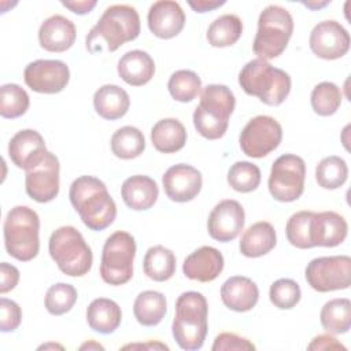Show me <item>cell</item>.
Here are the masks:
<instances>
[{
	"label": "cell",
	"mask_w": 351,
	"mask_h": 351,
	"mask_svg": "<svg viewBox=\"0 0 351 351\" xmlns=\"http://www.w3.org/2000/svg\"><path fill=\"white\" fill-rule=\"evenodd\" d=\"M140 29V16L134 7L128 4L110 5L89 30L85 38L86 49L93 55L114 52L125 43L136 40Z\"/></svg>",
	"instance_id": "cell-1"
},
{
	"label": "cell",
	"mask_w": 351,
	"mask_h": 351,
	"mask_svg": "<svg viewBox=\"0 0 351 351\" xmlns=\"http://www.w3.org/2000/svg\"><path fill=\"white\" fill-rule=\"evenodd\" d=\"M69 197L81 221L90 230H104L117 217V204L106 184L93 176L75 178L70 185Z\"/></svg>",
	"instance_id": "cell-2"
},
{
	"label": "cell",
	"mask_w": 351,
	"mask_h": 351,
	"mask_svg": "<svg viewBox=\"0 0 351 351\" xmlns=\"http://www.w3.org/2000/svg\"><path fill=\"white\" fill-rule=\"evenodd\" d=\"M208 304L196 291L182 292L176 300V314L171 332L180 348L186 351L203 347L208 330Z\"/></svg>",
	"instance_id": "cell-3"
},
{
	"label": "cell",
	"mask_w": 351,
	"mask_h": 351,
	"mask_svg": "<svg viewBox=\"0 0 351 351\" xmlns=\"http://www.w3.org/2000/svg\"><path fill=\"white\" fill-rule=\"evenodd\" d=\"M234 106V95L226 85L210 84L204 86L200 92V101L193 111L195 129L207 140L223 137Z\"/></svg>",
	"instance_id": "cell-4"
},
{
	"label": "cell",
	"mask_w": 351,
	"mask_h": 351,
	"mask_svg": "<svg viewBox=\"0 0 351 351\" xmlns=\"http://www.w3.org/2000/svg\"><path fill=\"white\" fill-rule=\"evenodd\" d=\"M239 84L266 106H280L291 92V77L265 59H252L239 73Z\"/></svg>",
	"instance_id": "cell-5"
},
{
	"label": "cell",
	"mask_w": 351,
	"mask_h": 351,
	"mask_svg": "<svg viewBox=\"0 0 351 351\" xmlns=\"http://www.w3.org/2000/svg\"><path fill=\"white\" fill-rule=\"evenodd\" d=\"M4 245L10 256L29 262L40 251V218L27 206L12 207L4 219Z\"/></svg>",
	"instance_id": "cell-6"
},
{
	"label": "cell",
	"mask_w": 351,
	"mask_h": 351,
	"mask_svg": "<svg viewBox=\"0 0 351 351\" xmlns=\"http://www.w3.org/2000/svg\"><path fill=\"white\" fill-rule=\"evenodd\" d=\"M48 250L59 270L66 276L82 277L92 267V250L74 226L66 225L53 230L48 241Z\"/></svg>",
	"instance_id": "cell-7"
},
{
	"label": "cell",
	"mask_w": 351,
	"mask_h": 351,
	"mask_svg": "<svg viewBox=\"0 0 351 351\" xmlns=\"http://www.w3.org/2000/svg\"><path fill=\"white\" fill-rule=\"evenodd\" d=\"M293 33V18L281 5H267L258 18V30L252 49L259 59H274L280 56Z\"/></svg>",
	"instance_id": "cell-8"
},
{
	"label": "cell",
	"mask_w": 351,
	"mask_h": 351,
	"mask_svg": "<svg viewBox=\"0 0 351 351\" xmlns=\"http://www.w3.org/2000/svg\"><path fill=\"white\" fill-rule=\"evenodd\" d=\"M136 256L134 237L125 232H114L104 243L100 261V277L106 284L123 285L133 277Z\"/></svg>",
	"instance_id": "cell-9"
},
{
	"label": "cell",
	"mask_w": 351,
	"mask_h": 351,
	"mask_svg": "<svg viewBox=\"0 0 351 351\" xmlns=\"http://www.w3.org/2000/svg\"><path fill=\"white\" fill-rule=\"evenodd\" d=\"M306 163L295 154L278 156L270 170L267 186L270 195L282 203L298 200L304 191Z\"/></svg>",
	"instance_id": "cell-10"
},
{
	"label": "cell",
	"mask_w": 351,
	"mask_h": 351,
	"mask_svg": "<svg viewBox=\"0 0 351 351\" xmlns=\"http://www.w3.org/2000/svg\"><path fill=\"white\" fill-rule=\"evenodd\" d=\"M304 277L317 292L347 289L351 284V258L348 255L314 258L307 263Z\"/></svg>",
	"instance_id": "cell-11"
},
{
	"label": "cell",
	"mask_w": 351,
	"mask_h": 351,
	"mask_svg": "<svg viewBox=\"0 0 351 351\" xmlns=\"http://www.w3.org/2000/svg\"><path fill=\"white\" fill-rule=\"evenodd\" d=\"M282 140V128L273 117L256 115L243 128L239 144L250 158H263L274 151Z\"/></svg>",
	"instance_id": "cell-12"
},
{
	"label": "cell",
	"mask_w": 351,
	"mask_h": 351,
	"mask_svg": "<svg viewBox=\"0 0 351 351\" xmlns=\"http://www.w3.org/2000/svg\"><path fill=\"white\" fill-rule=\"evenodd\" d=\"M25 176V189L29 197L38 203H48L59 193L60 165L55 154H47L32 167Z\"/></svg>",
	"instance_id": "cell-13"
},
{
	"label": "cell",
	"mask_w": 351,
	"mask_h": 351,
	"mask_svg": "<svg viewBox=\"0 0 351 351\" xmlns=\"http://www.w3.org/2000/svg\"><path fill=\"white\" fill-rule=\"evenodd\" d=\"M25 84L37 93L53 95L62 92L70 80L69 66L56 59L30 62L23 71Z\"/></svg>",
	"instance_id": "cell-14"
},
{
	"label": "cell",
	"mask_w": 351,
	"mask_h": 351,
	"mask_svg": "<svg viewBox=\"0 0 351 351\" xmlns=\"http://www.w3.org/2000/svg\"><path fill=\"white\" fill-rule=\"evenodd\" d=\"M310 49L321 59L335 60L343 58L350 49V34L335 19L318 22L308 38Z\"/></svg>",
	"instance_id": "cell-15"
},
{
	"label": "cell",
	"mask_w": 351,
	"mask_h": 351,
	"mask_svg": "<svg viewBox=\"0 0 351 351\" xmlns=\"http://www.w3.org/2000/svg\"><path fill=\"white\" fill-rule=\"evenodd\" d=\"M245 213L243 206L233 199L221 200L211 210L207 219V230L211 239L229 243L234 240L244 228Z\"/></svg>",
	"instance_id": "cell-16"
},
{
	"label": "cell",
	"mask_w": 351,
	"mask_h": 351,
	"mask_svg": "<svg viewBox=\"0 0 351 351\" xmlns=\"http://www.w3.org/2000/svg\"><path fill=\"white\" fill-rule=\"evenodd\" d=\"M162 184L165 193L170 200L185 203L193 200L200 193L203 178L196 167L186 163H178L165 171Z\"/></svg>",
	"instance_id": "cell-17"
},
{
	"label": "cell",
	"mask_w": 351,
	"mask_h": 351,
	"mask_svg": "<svg viewBox=\"0 0 351 351\" xmlns=\"http://www.w3.org/2000/svg\"><path fill=\"white\" fill-rule=\"evenodd\" d=\"M147 22L154 36L169 40L178 36L184 29L185 14L177 1L159 0L151 4Z\"/></svg>",
	"instance_id": "cell-18"
},
{
	"label": "cell",
	"mask_w": 351,
	"mask_h": 351,
	"mask_svg": "<svg viewBox=\"0 0 351 351\" xmlns=\"http://www.w3.org/2000/svg\"><path fill=\"white\" fill-rule=\"evenodd\" d=\"M47 151L44 137L34 129L16 132L8 143V156L11 162L23 170L34 166Z\"/></svg>",
	"instance_id": "cell-19"
},
{
	"label": "cell",
	"mask_w": 351,
	"mask_h": 351,
	"mask_svg": "<svg viewBox=\"0 0 351 351\" xmlns=\"http://www.w3.org/2000/svg\"><path fill=\"white\" fill-rule=\"evenodd\" d=\"M223 263V256L217 248L203 245L185 258L182 263V273L189 280L210 282L222 273Z\"/></svg>",
	"instance_id": "cell-20"
},
{
	"label": "cell",
	"mask_w": 351,
	"mask_h": 351,
	"mask_svg": "<svg viewBox=\"0 0 351 351\" xmlns=\"http://www.w3.org/2000/svg\"><path fill=\"white\" fill-rule=\"evenodd\" d=\"M75 25L63 15L47 18L38 29V43L48 52H64L75 41Z\"/></svg>",
	"instance_id": "cell-21"
},
{
	"label": "cell",
	"mask_w": 351,
	"mask_h": 351,
	"mask_svg": "<svg viewBox=\"0 0 351 351\" xmlns=\"http://www.w3.org/2000/svg\"><path fill=\"white\" fill-rule=\"evenodd\" d=\"M347 230V221L339 213H314L311 221L313 247H336L346 240Z\"/></svg>",
	"instance_id": "cell-22"
},
{
	"label": "cell",
	"mask_w": 351,
	"mask_h": 351,
	"mask_svg": "<svg viewBox=\"0 0 351 351\" xmlns=\"http://www.w3.org/2000/svg\"><path fill=\"white\" fill-rule=\"evenodd\" d=\"M222 303L237 313H245L255 307L259 299L258 285L248 277H229L221 287Z\"/></svg>",
	"instance_id": "cell-23"
},
{
	"label": "cell",
	"mask_w": 351,
	"mask_h": 351,
	"mask_svg": "<svg viewBox=\"0 0 351 351\" xmlns=\"http://www.w3.org/2000/svg\"><path fill=\"white\" fill-rule=\"evenodd\" d=\"M121 196L129 208L134 211H144L156 203L159 188L156 181L151 177L136 174L123 181L121 186Z\"/></svg>",
	"instance_id": "cell-24"
},
{
	"label": "cell",
	"mask_w": 351,
	"mask_h": 351,
	"mask_svg": "<svg viewBox=\"0 0 351 351\" xmlns=\"http://www.w3.org/2000/svg\"><path fill=\"white\" fill-rule=\"evenodd\" d=\"M118 75L132 86H141L151 81L155 74V62L151 55L141 49H133L121 56L117 64Z\"/></svg>",
	"instance_id": "cell-25"
},
{
	"label": "cell",
	"mask_w": 351,
	"mask_h": 351,
	"mask_svg": "<svg viewBox=\"0 0 351 351\" xmlns=\"http://www.w3.org/2000/svg\"><path fill=\"white\" fill-rule=\"evenodd\" d=\"M93 107L103 119L115 121L126 115L130 107V97L123 88L106 84L95 92Z\"/></svg>",
	"instance_id": "cell-26"
},
{
	"label": "cell",
	"mask_w": 351,
	"mask_h": 351,
	"mask_svg": "<svg viewBox=\"0 0 351 351\" xmlns=\"http://www.w3.org/2000/svg\"><path fill=\"white\" fill-rule=\"evenodd\" d=\"M277 244V236L273 225L259 221L251 225L240 239V252L247 258H259L269 254Z\"/></svg>",
	"instance_id": "cell-27"
},
{
	"label": "cell",
	"mask_w": 351,
	"mask_h": 351,
	"mask_svg": "<svg viewBox=\"0 0 351 351\" xmlns=\"http://www.w3.org/2000/svg\"><path fill=\"white\" fill-rule=\"evenodd\" d=\"M122 321V311L117 302L107 298L93 299L86 308L89 328L101 335H110L118 329Z\"/></svg>",
	"instance_id": "cell-28"
},
{
	"label": "cell",
	"mask_w": 351,
	"mask_h": 351,
	"mask_svg": "<svg viewBox=\"0 0 351 351\" xmlns=\"http://www.w3.org/2000/svg\"><path fill=\"white\" fill-rule=\"evenodd\" d=\"M151 141L159 152H177L182 149L186 143L185 126L176 118H163L152 126Z\"/></svg>",
	"instance_id": "cell-29"
},
{
	"label": "cell",
	"mask_w": 351,
	"mask_h": 351,
	"mask_svg": "<svg viewBox=\"0 0 351 351\" xmlns=\"http://www.w3.org/2000/svg\"><path fill=\"white\" fill-rule=\"evenodd\" d=\"M167 313V302L162 292L143 291L133 304V314L143 326H156Z\"/></svg>",
	"instance_id": "cell-30"
},
{
	"label": "cell",
	"mask_w": 351,
	"mask_h": 351,
	"mask_svg": "<svg viewBox=\"0 0 351 351\" xmlns=\"http://www.w3.org/2000/svg\"><path fill=\"white\" fill-rule=\"evenodd\" d=\"M144 274L158 282L170 280L176 273V255L163 245L149 247L143 261Z\"/></svg>",
	"instance_id": "cell-31"
},
{
	"label": "cell",
	"mask_w": 351,
	"mask_h": 351,
	"mask_svg": "<svg viewBox=\"0 0 351 351\" xmlns=\"http://www.w3.org/2000/svg\"><path fill=\"white\" fill-rule=\"evenodd\" d=\"M322 328L330 335L347 333L351 328V302L347 298H336L326 302L319 313Z\"/></svg>",
	"instance_id": "cell-32"
},
{
	"label": "cell",
	"mask_w": 351,
	"mask_h": 351,
	"mask_svg": "<svg viewBox=\"0 0 351 351\" xmlns=\"http://www.w3.org/2000/svg\"><path fill=\"white\" fill-rule=\"evenodd\" d=\"M243 22L234 14H223L215 18L207 29V41L211 47H230L241 37Z\"/></svg>",
	"instance_id": "cell-33"
},
{
	"label": "cell",
	"mask_w": 351,
	"mask_h": 351,
	"mask_svg": "<svg viewBox=\"0 0 351 351\" xmlns=\"http://www.w3.org/2000/svg\"><path fill=\"white\" fill-rule=\"evenodd\" d=\"M111 151L119 159H134L145 149V138L140 129L122 126L111 136Z\"/></svg>",
	"instance_id": "cell-34"
},
{
	"label": "cell",
	"mask_w": 351,
	"mask_h": 351,
	"mask_svg": "<svg viewBox=\"0 0 351 351\" xmlns=\"http://www.w3.org/2000/svg\"><path fill=\"white\" fill-rule=\"evenodd\" d=\"M170 96L181 103H188L196 99L202 92V80L192 70H177L174 71L167 82Z\"/></svg>",
	"instance_id": "cell-35"
},
{
	"label": "cell",
	"mask_w": 351,
	"mask_h": 351,
	"mask_svg": "<svg viewBox=\"0 0 351 351\" xmlns=\"http://www.w3.org/2000/svg\"><path fill=\"white\" fill-rule=\"evenodd\" d=\"M348 177V167L343 158L330 155L324 158L315 167V180L324 189L340 188Z\"/></svg>",
	"instance_id": "cell-36"
},
{
	"label": "cell",
	"mask_w": 351,
	"mask_h": 351,
	"mask_svg": "<svg viewBox=\"0 0 351 351\" xmlns=\"http://www.w3.org/2000/svg\"><path fill=\"white\" fill-rule=\"evenodd\" d=\"M341 99H343L341 90L336 84L329 81H322L313 88L310 103L315 114L321 117H329L339 110L341 104Z\"/></svg>",
	"instance_id": "cell-37"
},
{
	"label": "cell",
	"mask_w": 351,
	"mask_h": 351,
	"mask_svg": "<svg viewBox=\"0 0 351 351\" xmlns=\"http://www.w3.org/2000/svg\"><path fill=\"white\" fill-rule=\"evenodd\" d=\"M30 104L27 92L18 84H4L0 88V115L7 119L22 117Z\"/></svg>",
	"instance_id": "cell-38"
},
{
	"label": "cell",
	"mask_w": 351,
	"mask_h": 351,
	"mask_svg": "<svg viewBox=\"0 0 351 351\" xmlns=\"http://www.w3.org/2000/svg\"><path fill=\"white\" fill-rule=\"evenodd\" d=\"M261 178L259 167L247 160H239L228 170V184L241 193L255 191L261 184Z\"/></svg>",
	"instance_id": "cell-39"
},
{
	"label": "cell",
	"mask_w": 351,
	"mask_h": 351,
	"mask_svg": "<svg viewBox=\"0 0 351 351\" xmlns=\"http://www.w3.org/2000/svg\"><path fill=\"white\" fill-rule=\"evenodd\" d=\"M314 211H298L292 214L287 222L285 233L288 241L300 250L313 248L311 243V221Z\"/></svg>",
	"instance_id": "cell-40"
},
{
	"label": "cell",
	"mask_w": 351,
	"mask_h": 351,
	"mask_svg": "<svg viewBox=\"0 0 351 351\" xmlns=\"http://www.w3.org/2000/svg\"><path fill=\"white\" fill-rule=\"evenodd\" d=\"M77 298V289L71 284L56 282L47 289L44 304L49 314L62 315L73 308Z\"/></svg>",
	"instance_id": "cell-41"
},
{
	"label": "cell",
	"mask_w": 351,
	"mask_h": 351,
	"mask_svg": "<svg viewBox=\"0 0 351 351\" xmlns=\"http://www.w3.org/2000/svg\"><path fill=\"white\" fill-rule=\"evenodd\" d=\"M270 302L280 310L293 308L302 298L300 287L291 278H280L270 285L269 289Z\"/></svg>",
	"instance_id": "cell-42"
},
{
	"label": "cell",
	"mask_w": 351,
	"mask_h": 351,
	"mask_svg": "<svg viewBox=\"0 0 351 351\" xmlns=\"http://www.w3.org/2000/svg\"><path fill=\"white\" fill-rule=\"evenodd\" d=\"M22 322V310L19 304L11 299H0V330L14 332Z\"/></svg>",
	"instance_id": "cell-43"
},
{
	"label": "cell",
	"mask_w": 351,
	"mask_h": 351,
	"mask_svg": "<svg viewBox=\"0 0 351 351\" xmlns=\"http://www.w3.org/2000/svg\"><path fill=\"white\" fill-rule=\"evenodd\" d=\"M213 351H252L255 346L245 337L232 332L219 333L211 346Z\"/></svg>",
	"instance_id": "cell-44"
},
{
	"label": "cell",
	"mask_w": 351,
	"mask_h": 351,
	"mask_svg": "<svg viewBox=\"0 0 351 351\" xmlns=\"http://www.w3.org/2000/svg\"><path fill=\"white\" fill-rule=\"evenodd\" d=\"M19 282V270L7 262L0 263V293L12 291Z\"/></svg>",
	"instance_id": "cell-45"
},
{
	"label": "cell",
	"mask_w": 351,
	"mask_h": 351,
	"mask_svg": "<svg viewBox=\"0 0 351 351\" xmlns=\"http://www.w3.org/2000/svg\"><path fill=\"white\" fill-rule=\"evenodd\" d=\"M308 350H347L346 346H343L336 337H333L330 333L328 335H318L315 336L311 343L307 346Z\"/></svg>",
	"instance_id": "cell-46"
},
{
	"label": "cell",
	"mask_w": 351,
	"mask_h": 351,
	"mask_svg": "<svg viewBox=\"0 0 351 351\" xmlns=\"http://www.w3.org/2000/svg\"><path fill=\"white\" fill-rule=\"evenodd\" d=\"M96 0H77V1H62V5L69 8L71 12L78 15H85L96 7Z\"/></svg>",
	"instance_id": "cell-47"
},
{
	"label": "cell",
	"mask_w": 351,
	"mask_h": 351,
	"mask_svg": "<svg viewBox=\"0 0 351 351\" xmlns=\"http://www.w3.org/2000/svg\"><path fill=\"white\" fill-rule=\"evenodd\" d=\"M189 7L195 11V12H207V11H213L215 8H219L221 5L225 4L223 0H189L188 1Z\"/></svg>",
	"instance_id": "cell-48"
},
{
	"label": "cell",
	"mask_w": 351,
	"mask_h": 351,
	"mask_svg": "<svg viewBox=\"0 0 351 351\" xmlns=\"http://www.w3.org/2000/svg\"><path fill=\"white\" fill-rule=\"evenodd\" d=\"M129 348H145V350H169L166 344L158 343V341H149V343H137V344H126L122 347V350H129Z\"/></svg>",
	"instance_id": "cell-49"
},
{
	"label": "cell",
	"mask_w": 351,
	"mask_h": 351,
	"mask_svg": "<svg viewBox=\"0 0 351 351\" xmlns=\"http://www.w3.org/2000/svg\"><path fill=\"white\" fill-rule=\"evenodd\" d=\"M330 1H304L303 3V5H306L307 8H310V10H318V8H322V7H325V5H328Z\"/></svg>",
	"instance_id": "cell-50"
},
{
	"label": "cell",
	"mask_w": 351,
	"mask_h": 351,
	"mask_svg": "<svg viewBox=\"0 0 351 351\" xmlns=\"http://www.w3.org/2000/svg\"><path fill=\"white\" fill-rule=\"evenodd\" d=\"M80 350H104V347H103L101 344H99V343L90 340V341H88V343H84V344L80 347Z\"/></svg>",
	"instance_id": "cell-51"
},
{
	"label": "cell",
	"mask_w": 351,
	"mask_h": 351,
	"mask_svg": "<svg viewBox=\"0 0 351 351\" xmlns=\"http://www.w3.org/2000/svg\"><path fill=\"white\" fill-rule=\"evenodd\" d=\"M47 350V348H60V350H63V347L60 346V344H53V343H48V344H43V346H40L38 347V350Z\"/></svg>",
	"instance_id": "cell-52"
}]
</instances>
